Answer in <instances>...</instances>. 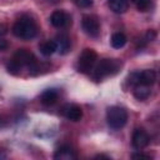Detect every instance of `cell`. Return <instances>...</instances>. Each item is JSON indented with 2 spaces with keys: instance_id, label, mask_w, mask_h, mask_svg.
Masks as SVG:
<instances>
[{
  "instance_id": "6da1fadb",
  "label": "cell",
  "mask_w": 160,
  "mask_h": 160,
  "mask_svg": "<svg viewBox=\"0 0 160 160\" xmlns=\"http://www.w3.org/2000/svg\"><path fill=\"white\" fill-rule=\"evenodd\" d=\"M12 34L22 40H31L38 32L36 22L29 16H21L12 25Z\"/></svg>"
},
{
  "instance_id": "7a4b0ae2",
  "label": "cell",
  "mask_w": 160,
  "mask_h": 160,
  "mask_svg": "<svg viewBox=\"0 0 160 160\" xmlns=\"http://www.w3.org/2000/svg\"><path fill=\"white\" fill-rule=\"evenodd\" d=\"M120 65H121V62L116 59H102L95 66L94 72H92V78L96 81H100L106 76L116 74L120 69Z\"/></svg>"
},
{
  "instance_id": "3957f363",
  "label": "cell",
  "mask_w": 160,
  "mask_h": 160,
  "mask_svg": "<svg viewBox=\"0 0 160 160\" xmlns=\"http://www.w3.org/2000/svg\"><path fill=\"white\" fill-rule=\"evenodd\" d=\"M106 121L114 130H119L125 126L128 121V112L120 106H110L106 110Z\"/></svg>"
},
{
  "instance_id": "277c9868",
  "label": "cell",
  "mask_w": 160,
  "mask_h": 160,
  "mask_svg": "<svg viewBox=\"0 0 160 160\" xmlns=\"http://www.w3.org/2000/svg\"><path fill=\"white\" fill-rule=\"evenodd\" d=\"M12 60L16 64H19L21 68H24V66L28 68L29 72H31V74H36L38 70H39L36 58L34 56L32 52H30L26 49H18L16 52L14 54V56H12Z\"/></svg>"
},
{
  "instance_id": "5b68a950",
  "label": "cell",
  "mask_w": 160,
  "mask_h": 160,
  "mask_svg": "<svg viewBox=\"0 0 160 160\" xmlns=\"http://www.w3.org/2000/svg\"><path fill=\"white\" fill-rule=\"evenodd\" d=\"M98 60V54L95 50L92 49H84L82 52L79 56V61H78V70L82 74H89L95 62Z\"/></svg>"
},
{
  "instance_id": "8992f818",
  "label": "cell",
  "mask_w": 160,
  "mask_h": 160,
  "mask_svg": "<svg viewBox=\"0 0 160 160\" xmlns=\"http://www.w3.org/2000/svg\"><path fill=\"white\" fill-rule=\"evenodd\" d=\"M81 26L85 34H88L90 38H96L100 34V22L95 15H84Z\"/></svg>"
},
{
  "instance_id": "52a82bcc",
  "label": "cell",
  "mask_w": 160,
  "mask_h": 160,
  "mask_svg": "<svg viewBox=\"0 0 160 160\" xmlns=\"http://www.w3.org/2000/svg\"><path fill=\"white\" fill-rule=\"evenodd\" d=\"M156 80V74L154 70H142L140 72H134L131 75V84L136 85V84H142V85H148L151 86Z\"/></svg>"
},
{
  "instance_id": "ba28073f",
  "label": "cell",
  "mask_w": 160,
  "mask_h": 160,
  "mask_svg": "<svg viewBox=\"0 0 160 160\" xmlns=\"http://www.w3.org/2000/svg\"><path fill=\"white\" fill-rule=\"evenodd\" d=\"M131 142L132 146L138 150H141L144 148H146L150 142V136L148 135V132L144 129H135V131L132 132V138H131Z\"/></svg>"
},
{
  "instance_id": "9c48e42d",
  "label": "cell",
  "mask_w": 160,
  "mask_h": 160,
  "mask_svg": "<svg viewBox=\"0 0 160 160\" xmlns=\"http://www.w3.org/2000/svg\"><path fill=\"white\" fill-rule=\"evenodd\" d=\"M50 22L55 28H64L70 22V16L66 12L61 11V10H56V11H54L51 14Z\"/></svg>"
},
{
  "instance_id": "30bf717a",
  "label": "cell",
  "mask_w": 160,
  "mask_h": 160,
  "mask_svg": "<svg viewBox=\"0 0 160 160\" xmlns=\"http://www.w3.org/2000/svg\"><path fill=\"white\" fill-rule=\"evenodd\" d=\"M62 114L66 119L71 120V121H79L82 118V110L79 105L71 104V105H66L62 110Z\"/></svg>"
},
{
  "instance_id": "8fae6325",
  "label": "cell",
  "mask_w": 160,
  "mask_h": 160,
  "mask_svg": "<svg viewBox=\"0 0 160 160\" xmlns=\"http://www.w3.org/2000/svg\"><path fill=\"white\" fill-rule=\"evenodd\" d=\"M76 156L78 155H76L75 150L68 145L60 146L54 154V159H56V160H74V159H76Z\"/></svg>"
},
{
  "instance_id": "7c38bea8",
  "label": "cell",
  "mask_w": 160,
  "mask_h": 160,
  "mask_svg": "<svg viewBox=\"0 0 160 160\" xmlns=\"http://www.w3.org/2000/svg\"><path fill=\"white\" fill-rule=\"evenodd\" d=\"M54 41L56 44V51H59L60 54H66L70 50V39L66 34L58 35Z\"/></svg>"
},
{
  "instance_id": "4fadbf2b",
  "label": "cell",
  "mask_w": 160,
  "mask_h": 160,
  "mask_svg": "<svg viewBox=\"0 0 160 160\" xmlns=\"http://www.w3.org/2000/svg\"><path fill=\"white\" fill-rule=\"evenodd\" d=\"M58 98H59V94H58V91L55 89H48V90H45L40 95V102L42 105L50 106V105H52V104L56 102Z\"/></svg>"
},
{
  "instance_id": "5bb4252c",
  "label": "cell",
  "mask_w": 160,
  "mask_h": 160,
  "mask_svg": "<svg viewBox=\"0 0 160 160\" xmlns=\"http://www.w3.org/2000/svg\"><path fill=\"white\" fill-rule=\"evenodd\" d=\"M108 4L110 9L116 14H124L129 6L128 0H108Z\"/></svg>"
},
{
  "instance_id": "9a60e30c",
  "label": "cell",
  "mask_w": 160,
  "mask_h": 160,
  "mask_svg": "<svg viewBox=\"0 0 160 160\" xmlns=\"http://www.w3.org/2000/svg\"><path fill=\"white\" fill-rule=\"evenodd\" d=\"M150 86L148 85H142V84H136L134 86V96L138 99V100H145L150 96Z\"/></svg>"
},
{
  "instance_id": "2e32d148",
  "label": "cell",
  "mask_w": 160,
  "mask_h": 160,
  "mask_svg": "<svg viewBox=\"0 0 160 160\" xmlns=\"http://www.w3.org/2000/svg\"><path fill=\"white\" fill-rule=\"evenodd\" d=\"M39 50L42 55L45 56H50L52 55L55 51H56V44L54 40H48L45 42H42L40 46H39Z\"/></svg>"
},
{
  "instance_id": "e0dca14e",
  "label": "cell",
  "mask_w": 160,
  "mask_h": 160,
  "mask_svg": "<svg viewBox=\"0 0 160 160\" xmlns=\"http://www.w3.org/2000/svg\"><path fill=\"white\" fill-rule=\"evenodd\" d=\"M126 40L128 39L122 32H115V34H112L110 42H111V46L114 49H121L126 44Z\"/></svg>"
},
{
  "instance_id": "ac0fdd59",
  "label": "cell",
  "mask_w": 160,
  "mask_h": 160,
  "mask_svg": "<svg viewBox=\"0 0 160 160\" xmlns=\"http://www.w3.org/2000/svg\"><path fill=\"white\" fill-rule=\"evenodd\" d=\"M131 2L140 11H146L149 9V6H150V0H131Z\"/></svg>"
},
{
  "instance_id": "d6986e66",
  "label": "cell",
  "mask_w": 160,
  "mask_h": 160,
  "mask_svg": "<svg viewBox=\"0 0 160 160\" xmlns=\"http://www.w3.org/2000/svg\"><path fill=\"white\" fill-rule=\"evenodd\" d=\"M6 69H8V71L10 72V74H12V75H19L20 74V71H21V66L19 65V64H16L14 60H11L9 64H8V66H6Z\"/></svg>"
},
{
  "instance_id": "ffe728a7",
  "label": "cell",
  "mask_w": 160,
  "mask_h": 160,
  "mask_svg": "<svg viewBox=\"0 0 160 160\" xmlns=\"http://www.w3.org/2000/svg\"><path fill=\"white\" fill-rule=\"evenodd\" d=\"M72 2L79 6V8H82V9H86V8H90L92 5V0H72Z\"/></svg>"
},
{
  "instance_id": "44dd1931",
  "label": "cell",
  "mask_w": 160,
  "mask_h": 160,
  "mask_svg": "<svg viewBox=\"0 0 160 160\" xmlns=\"http://www.w3.org/2000/svg\"><path fill=\"white\" fill-rule=\"evenodd\" d=\"M132 159H151L150 155H146V154H142V152H136V154H132L131 155Z\"/></svg>"
},
{
  "instance_id": "7402d4cb",
  "label": "cell",
  "mask_w": 160,
  "mask_h": 160,
  "mask_svg": "<svg viewBox=\"0 0 160 160\" xmlns=\"http://www.w3.org/2000/svg\"><path fill=\"white\" fill-rule=\"evenodd\" d=\"M8 46H9L8 41L5 39H0V51H5L8 49Z\"/></svg>"
},
{
  "instance_id": "603a6c76",
  "label": "cell",
  "mask_w": 160,
  "mask_h": 160,
  "mask_svg": "<svg viewBox=\"0 0 160 160\" xmlns=\"http://www.w3.org/2000/svg\"><path fill=\"white\" fill-rule=\"evenodd\" d=\"M155 38H156V32H155L154 30H149L148 34H146V39L151 41V40H154Z\"/></svg>"
},
{
  "instance_id": "cb8c5ba5",
  "label": "cell",
  "mask_w": 160,
  "mask_h": 160,
  "mask_svg": "<svg viewBox=\"0 0 160 160\" xmlns=\"http://www.w3.org/2000/svg\"><path fill=\"white\" fill-rule=\"evenodd\" d=\"M8 32V26L5 24H0V35H5Z\"/></svg>"
},
{
  "instance_id": "d4e9b609",
  "label": "cell",
  "mask_w": 160,
  "mask_h": 160,
  "mask_svg": "<svg viewBox=\"0 0 160 160\" xmlns=\"http://www.w3.org/2000/svg\"><path fill=\"white\" fill-rule=\"evenodd\" d=\"M95 159H110L109 156H105V155H96Z\"/></svg>"
}]
</instances>
